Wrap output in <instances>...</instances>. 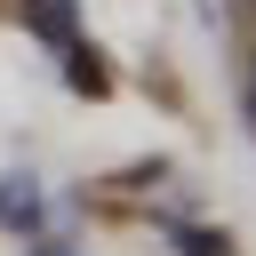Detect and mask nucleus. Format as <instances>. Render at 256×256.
<instances>
[{
    "label": "nucleus",
    "mask_w": 256,
    "mask_h": 256,
    "mask_svg": "<svg viewBox=\"0 0 256 256\" xmlns=\"http://www.w3.org/2000/svg\"><path fill=\"white\" fill-rule=\"evenodd\" d=\"M24 24L64 48V40H72V0H24Z\"/></svg>",
    "instance_id": "1"
},
{
    "label": "nucleus",
    "mask_w": 256,
    "mask_h": 256,
    "mask_svg": "<svg viewBox=\"0 0 256 256\" xmlns=\"http://www.w3.org/2000/svg\"><path fill=\"white\" fill-rule=\"evenodd\" d=\"M64 80H72V88H88V96H104V64H96V48L64 40Z\"/></svg>",
    "instance_id": "2"
},
{
    "label": "nucleus",
    "mask_w": 256,
    "mask_h": 256,
    "mask_svg": "<svg viewBox=\"0 0 256 256\" xmlns=\"http://www.w3.org/2000/svg\"><path fill=\"white\" fill-rule=\"evenodd\" d=\"M0 216H8V224H32V216H40V192H32L24 176H8V192H0Z\"/></svg>",
    "instance_id": "3"
},
{
    "label": "nucleus",
    "mask_w": 256,
    "mask_h": 256,
    "mask_svg": "<svg viewBox=\"0 0 256 256\" xmlns=\"http://www.w3.org/2000/svg\"><path fill=\"white\" fill-rule=\"evenodd\" d=\"M184 256H232L224 232H184Z\"/></svg>",
    "instance_id": "4"
},
{
    "label": "nucleus",
    "mask_w": 256,
    "mask_h": 256,
    "mask_svg": "<svg viewBox=\"0 0 256 256\" xmlns=\"http://www.w3.org/2000/svg\"><path fill=\"white\" fill-rule=\"evenodd\" d=\"M248 8H256V0H248Z\"/></svg>",
    "instance_id": "5"
}]
</instances>
